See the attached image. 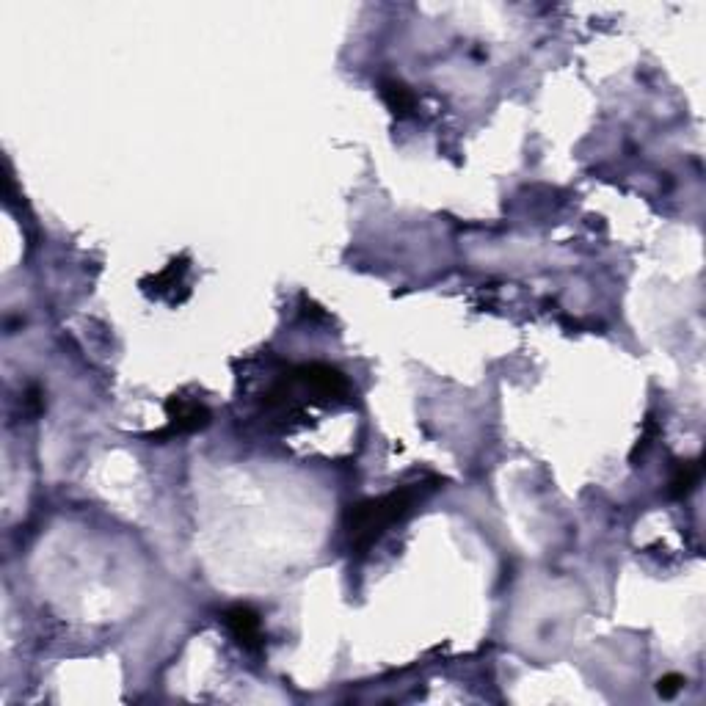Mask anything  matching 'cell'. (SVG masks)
I'll return each instance as SVG.
<instances>
[{
    "instance_id": "6da1fadb",
    "label": "cell",
    "mask_w": 706,
    "mask_h": 706,
    "mask_svg": "<svg viewBox=\"0 0 706 706\" xmlns=\"http://www.w3.org/2000/svg\"><path fill=\"white\" fill-rule=\"evenodd\" d=\"M417 500H422L420 486H406V489L392 491L387 497L359 502L356 508H351L348 519H345V527H348L353 552L365 555L367 549L373 547L392 524L406 519L414 511Z\"/></svg>"
},
{
    "instance_id": "7a4b0ae2",
    "label": "cell",
    "mask_w": 706,
    "mask_h": 706,
    "mask_svg": "<svg viewBox=\"0 0 706 706\" xmlns=\"http://www.w3.org/2000/svg\"><path fill=\"white\" fill-rule=\"evenodd\" d=\"M287 378H290L298 389L312 392L315 400H323V403L334 398H345V395L351 392L348 378L342 376L337 367L329 365H301Z\"/></svg>"
},
{
    "instance_id": "3957f363",
    "label": "cell",
    "mask_w": 706,
    "mask_h": 706,
    "mask_svg": "<svg viewBox=\"0 0 706 706\" xmlns=\"http://www.w3.org/2000/svg\"><path fill=\"white\" fill-rule=\"evenodd\" d=\"M224 624H227L229 635L238 640L243 649L257 651L262 646V624L260 615L254 613L251 607H229L224 613Z\"/></svg>"
},
{
    "instance_id": "277c9868",
    "label": "cell",
    "mask_w": 706,
    "mask_h": 706,
    "mask_svg": "<svg viewBox=\"0 0 706 706\" xmlns=\"http://www.w3.org/2000/svg\"><path fill=\"white\" fill-rule=\"evenodd\" d=\"M166 411H169V428L158 436H174V433H194L199 428H205L210 422V414H207L205 406L199 403H185L183 398H171L166 403Z\"/></svg>"
},
{
    "instance_id": "5b68a950",
    "label": "cell",
    "mask_w": 706,
    "mask_h": 706,
    "mask_svg": "<svg viewBox=\"0 0 706 706\" xmlns=\"http://www.w3.org/2000/svg\"><path fill=\"white\" fill-rule=\"evenodd\" d=\"M378 92H381V100L387 103V108L395 116H406L414 111V103H417V100H414V92H411L403 80H381V83H378Z\"/></svg>"
},
{
    "instance_id": "8992f818",
    "label": "cell",
    "mask_w": 706,
    "mask_h": 706,
    "mask_svg": "<svg viewBox=\"0 0 706 706\" xmlns=\"http://www.w3.org/2000/svg\"><path fill=\"white\" fill-rule=\"evenodd\" d=\"M701 480V464L698 461H690V464H682L676 469V475L671 480V497L673 500H682L687 497L690 491L695 489V483Z\"/></svg>"
},
{
    "instance_id": "52a82bcc",
    "label": "cell",
    "mask_w": 706,
    "mask_h": 706,
    "mask_svg": "<svg viewBox=\"0 0 706 706\" xmlns=\"http://www.w3.org/2000/svg\"><path fill=\"white\" fill-rule=\"evenodd\" d=\"M684 679L679 676V673H668V676H662L660 682H657V690H660L662 698H673V695L682 690Z\"/></svg>"
}]
</instances>
